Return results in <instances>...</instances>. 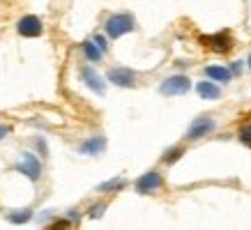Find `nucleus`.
<instances>
[{"mask_svg": "<svg viewBox=\"0 0 251 230\" xmlns=\"http://www.w3.org/2000/svg\"><path fill=\"white\" fill-rule=\"evenodd\" d=\"M134 25H136L134 16L127 14V12H122V14H113L108 19L106 25H104V30H106V35L111 39H118V37H122V35H127V32L134 30Z\"/></svg>", "mask_w": 251, "mask_h": 230, "instance_id": "nucleus-1", "label": "nucleus"}, {"mask_svg": "<svg viewBox=\"0 0 251 230\" xmlns=\"http://www.w3.org/2000/svg\"><path fill=\"white\" fill-rule=\"evenodd\" d=\"M16 170L28 177L30 182H39V177H42V161L32 152H23L19 163H16Z\"/></svg>", "mask_w": 251, "mask_h": 230, "instance_id": "nucleus-2", "label": "nucleus"}, {"mask_svg": "<svg viewBox=\"0 0 251 230\" xmlns=\"http://www.w3.org/2000/svg\"><path fill=\"white\" fill-rule=\"evenodd\" d=\"M16 32H19L21 37H39V35L44 32V23H42L39 16L25 14L19 19V23H16Z\"/></svg>", "mask_w": 251, "mask_h": 230, "instance_id": "nucleus-3", "label": "nucleus"}, {"mask_svg": "<svg viewBox=\"0 0 251 230\" xmlns=\"http://www.w3.org/2000/svg\"><path fill=\"white\" fill-rule=\"evenodd\" d=\"M191 88V81L187 76H168L161 81L159 85V92L161 94H184V92Z\"/></svg>", "mask_w": 251, "mask_h": 230, "instance_id": "nucleus-4", "label": "nucleus"}, {"mask_svg": "<svg viewBox=\"0 0 251 230\" xmlns=\"http://www.w3.org/2000/svg\"><path fill=\"white\" fill-rule=\"evenodd\" d=\"M201 42L210 46L214 53H228L233 48V37H230L228 30H221L217 35H212V37H201Z\"/></svg>", "mask_w": 251, "mask_h": 230, "instance_id": "nucleus-5", "label": "nucleus"}, {"mask_svg": "<svg viewBox=\"0 0 251 230\" xmlns=\"http://www.w3.org/2000/svg\"><path fill=\"white\" fill-rule=\"evenodd\" d=\"M108 81L115 83L118 88H134V83H136V71L125 69V67L108 69Z\"/></svg>", "mask_w": 251, "mask_h": 230, "instance_id": "nucleus-6", "label": "nucleus"}, {"mask_svg": "<svg viewBox=\"0 0 251 230\" xmlns=\"http://www.w3.org/2000/svg\"><path fill=\"white\" fill-rule=\"evenodd\" d=\"M161 184H164V180H161L159 173H157V170H150V173H145L143 177L136 180V191L138 193H154L157 189H161Z\"/></svg>", "mask_w": 251, "mask_h": 230, "instance_id": "nucleus-7", "label": "nucleus"}, {"mask_svg": "<svg viewBox=\"0 0 251 230\" xmlns=\"http://www.w3.org/2000/svg\"><path fill=\"white\" fill-rule=\"evenodd\" d=\"M212 129H214L212 117H196L194 124L189 127V131H187V136L189 138H201V136H205V134H210Z\"/></svg>", "mask_w": 251, "mask_h": 230, "instance_id": "nucleus-8", "label": "nucleus"}, {"mask_svg": "<svg viewBox=\"0 0 251 230\" xmlns=\"http://www.w3.org/2000/svg\"><path fill=\"white\" fill-rule=\"evenodd\" d=\"M81 78L85 81V85L90 90H95L97 94H104V81H101V76L92 67H81Z\"/></svg>", "mask_w": 251, "mask_h": 230, "instance_id": "nucleus-9", "label": "nucleus"}, {"mask_svg": "<svg viewBox=\"0 0 251 230\" xmlns=\"http://www.w3.org/2000/svg\"><path fill=\"white\" fill-rule=\"evenodd\" d=\"M78 150H81L83 154H92V157H95V154H101L104 150H106V140H104L101 136L88 138L85 143H81V147H78Z\"/></svg>", "mask_w": 251, "mask_h": 230, "instance_id": "nucleus-10", "label": "nucleus"}, {"mask_svg": "<svg viewBox=\"0 0 251 230\" xmlns=\"http://www.w3.org/2000/svg\"><path fill=\"white\" fill-rule=\"evenodd\" d=\"M196 92L203 97V99H219L221 97V90L212 83V81H201V83L196 85Z\"/></svg>", "mask_w": 251, "mask_h": 230, "instance_id": "nucleus-11", "label": "nucleus"}, {"mask_svg": "<svg viewBox=\"0 0 251 230\" xmlns=\"http://www.w3.org/2000/svg\"><path fill=\"white\" fill-rule=\"evenodd\" d=\"M205 74L210 78H214V81H221V83H228L230 76H233V71L226 67H219V65H212V67L205 69Z\"/></svg>", "mask_w": 251, "mask_h": 230, "instance_id": "nucleus-12", "label": "nucleus"}, {"mask_svg": "<svg viewBox=\"0 0 251 230\" xmlns=\"http://www.w3.org/2000/svg\"><path fill=\"white\" fill-rule=\"evenodd\" d=\"M81 48H83V55H85V58H88L90 62H99L101 58H104V53H101V48H99V46L95 44L92 39L83 42V46H81Z\"/></svg>", "mask_w": 251, "mask_h": 230, "instance_id": "nucleus-13", "label": "nucleus"}, {"mask_svg": "<svg viewBox=\"0 0 251 230\" xmlns=\"http://www.w3.org/2000/svg\"><path fill=\"white\" fill-rule=\"evenodd\" d=\"M32 219V209H12L7 214L9 223H28Z\"/></svg>", "mask_w": 251, "mask_h": 230, "instance_id": "nucleus-14", "label": "nucleus"}, {"mask_svg": "<svg viewBox=\"0 0 251 230\" xmlns=\"http://www.w3.org/2000/svg\"><path fill=\"white\" fill-rule=\"evenodd\" d=\"M125 186V180L122 177H115V180H111V182H104L97 186V191H115V189H122Z\"/></svg>", "mask_w": 251, "mask_h": 230, "instance_id": "nucleus-15", "label": "nucleus"}, {"mask_svg": "<svg viewBox=\"0 0 251 230\" xmlns=\"http://www.w3.org/2000/svg\"><path fill=\"white\" fill-rule=\"evenodd\" d=\"M182 147H175V150H168L166 154H164V163H175V161L180 159V157H182Z\"/></svg>", "mask_w": 251, "mask_h": 230, "instance_id": "nucleus-16", "label": "nucleus"}, {"mask_svg": "<svg viewBox=\"0 0 251 230\" xmlns=\"http://www.w3.org/2000/svg\"><path fill=\"white\" fill-rule=\"evenodd\" d=\"M46 230H69V219H58L51 226H46Z\"/></svg>", "mask_w": 251, "mask_h": 230, "instance_id": "nucleus-17", "label": "nucleus"}, {"mask_svg": "<svg viewBox=\"0 0 251 230\" xmlns=\"http://www.w3.org/2000/svg\"><path fill=\"white\" fill-rule=\"evenodd\" d=\"M104 209H106V205H104V203H101V205H92V207H90V212H88V214H90L92 219H99V216L104 214Z\"/></svg>", "mask_w": 251, "mask_h": 230, "instance_id": "nucleus-18", "label": "nucleus"}, {"mask_svg": "<svg viewBox=\"0 0 251 230\" xmlns=\"http://www.w3.org/2000/svg\"><path fill=\"white\" fill-rule=\"evenodd\" d=\"M240 140H242V143H251V124L240 131Z\"/></svg>", "mask_w": 251, "mask_h": 230, "instance_id": "nucleus-19", "label": "nucleus"}, {"mask_svg": "<svg viewBox=\"0 0 251 230\" xmlns=\"http://www.w3.org/2000/svg\"><path fill=\"white\" fill-rule=\"evenodd\" d=\"M92 42H95V44H97L99 48H101V53L106 51V39H104V37H99V35H95V39H92Z\"/></svg>", "mask_w": 251, "mask_h": 230, "instance_id": "nucleus-20", "label": "nucleus"}, {"mask_svg": "<svg viewBox=\"0 0 251 230\" xmlns=\"http://www.w3.org/2000/svg\"><path fill=\"white\" fill-rule=\"evenodd\" d=\"M35 145H37V150L42 152V157H46V143H44V138H37V140H35Z\"/></svg>", "mask_w": 251, "mask_h": 230, "instance_id": "nucleus-21", "label": "nucleus"}, {"mask_svg": "<svg viewBox=\"0 0 251 230\" xmlns=\"http://www.w3.org/2000/svg\"><path fill=\"white\" fill-rule=\"evenodd\" d=\"M9 134V124H0V140Z\"/></svg>", "mask_w": 251, "mask_h": 230, "instance_id": "nucleus-22", "label": "nucleus"}, {"mask_svg": "<svg viewBox=\"0 0 251 230\" xmlns=\"http://www.w3.org/2000/svg\"><path fill=\"white\" fill-rule=\"evenodd\" d=\"M242 62H235V65H233V74H240V71H242Z\"/></svg>", "mask_w": 251, "mask_h": 230, "instance_id": "nucleus-23", "label": "nucleus"}, {"mask_svg": "<svg viewBox=\"0 0 251 230\" xmlns=\"http://www.w3.org/2000/svg\"><path fill=\"white\" fill-rule=\"evenodd\" d=\"M247 65H249V67H251V55H249V60H247Z\"/></svg>", "mask_w": 251, "mask_h": 230, "instance_id": "nucleus-24", "label": "nucleus"}]
</instances>
